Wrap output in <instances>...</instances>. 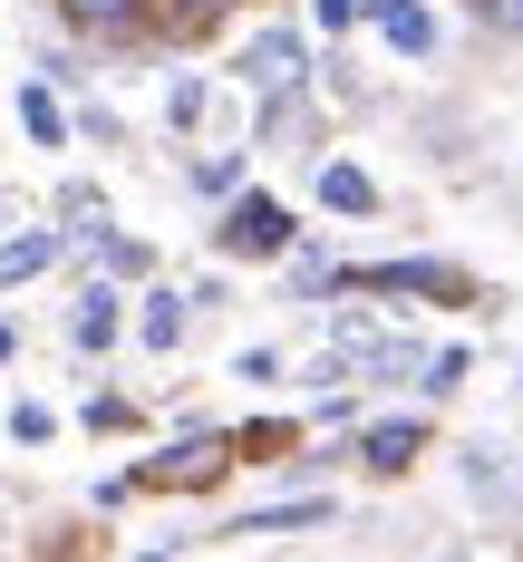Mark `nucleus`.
Masks as SVG:
<instances>
[{"label":"nucleus","mask_w":523,"mask_h":562,"mask_svg":"<svg viewBox=\"0 0 523 562\" xmlns=\"http://www.w3.org/2000/svg\"><path fill=\"white\" fill-rule=\"evenodd\" d=\"M232 475V427H184L174 447L126 465V495H214Z\"/></svg>","instance_id":"obj_1"},{"label":"nucleus","mask_w":523,"mask_h":562,"mask_svg":"<svg viewBox=\"0 0 523 562\" xmlns=\"http://www.w3.org/2000/svg\"><path fill=\"white\" fill-rule=\"evenodd\" d=\"M224 68H232V88H242L252 108H272V98H300V88H310L320 49H310V30H300V20H272V30H252Z\"/></svg>","instance_id":"obj_2"},{"label":"nucleus","mask_w":523,"mask_h":562,"mask_svg":"<svg viewBox=\"0 0 523 562\" xmlns=\"http://www.w3.org/2000/svg\"><path fill=\"white\" fill-rule=\"evenodd\" d=\"M300 243V204H282L272 184H242L232 204H214V252L224 262H291Z\"/></svg>","instance_id":"obj_3"},{"label":"nucleus","mask_w":523,"mask_h":562,"mask_svg":"<svg viewBox=\"0 0 523 562\" xmlns=\"http://www.w3.org/2000/svg\"><path fill=\"white\" fill-rule=\"evenodd\" d=\"M340 291H378V301H475V272L465 262H436V252H398V262H349Z\"/></svg>","instance_id":"obj_4"},{"label":"nucleus","mask_w":523,"mask_h":562,"mask_svg":"<svg viewBox=\"0 0 523 562\" xmlns=\"http://www.w3.org/2000/svg\"><path fill=\"white\" fill-rule=\"evenodd\" d=\"M427 456V417L417 407H388V417H359V437H349V465L368 475V485H398L407 465Z\"/></svg>","instance_id":"obj_5"},{"label":"nucleus","mask_w":523,"mask_h":562,"mask_svg":"<svg viewBox=\"0 0 523 562\" xmlns=\"http://www.w3.org/2000/svg\"><path fill=\"white\" fill-rule=\"evenodd\" d=\"M49 10H58V30L88 40V49H136L156 30V0H49Z\"/></svg>","instance_id":"obj_6"},{"label":"nucleus","mask_w":523,"mask_h":562,"mask_svg":"<svg viewBox=\"0 0 523 562\" xmlns=\"http://www.w3.org/2000/svg\"><path fill=\"white\" fill-rule=\"evenodd\" d=\"M116 339H126V291H116L107 272H88L68 291V349H78V359H107Z\"/></svg>","instance_id":"obj_7"},{"label":"nucleus","mask_w":523,"mask_h":562,"mask_svg":"<svg viewBox=\"0 0 523 562\" xmlns=\"http://www.w3.org/2000/svg\"><path fill=\"white\" fill-rule=\"evenodd\" d=\"M340 514V495H282V505H262V514H224V543H272V533H320Z\"/></svg>","instance_id":"obj_8"},{"label":"nucleus","mask_w":523,"mask_h":562,"mask_svg":"<svg viewBox=\"0 0 523 562\" xmlns=\"http://www.w3.org/2000/svg\"><path fill=\"white\" fill-rule=\"evenodd\" d=\"M310 204L359 224V214H378V175H368V166H349V156H320V166H310Z\"/></svg>","instance_id":"obj_9"},{"label":"nucleus","mask_w":523,"mask_h":562,"mask_svg":"<svg viewBox=\"0 0 523 562\" xmlns=\"http://www.w3.org/2000/svg\"><path fill=\"white\" fill-rule=\"evenodd\" d=\"M252 126H262L272 156H320V98H310V88H300V98H272V108H252Z\"/></svg>","instance_id":"obj_10"},{"label":"nucleus","mask_w":523,"mask_h":562,"mask_svg":"<svg viewBox=\"0 0 523 562\" xmlns=\"http://www.w3.org/2000/svg\"><path fill=\"white\" fill-rule=\"evenodd\" d=\"M368 30H378L388 58H436V10H427V0H378Z\"/></svg>","instance_id":"obj_11"},{"label":"nucleus","mask_w":523,"mask_h":562,"mask_svg":"<svg viewBox=\"0 0 523 562\" xmlns=\"http://www.w3.org/2000/svg\"><path fill=\"white\" fill-rule=\"evenodd\" d=\"M184 321H194V311H184V291H166V281H146V301L126 311V339H136L146 359H166L174 339H184Z\"/></svg>","instance_id":"obj_12"},{"label":"nucleus","mask_w":523,"mask_h":562,"mask_svg":"<svg viewBox=\"0 0 523 562\" xmlns=\"http://www.w3.org/2000/svg\"><path fill=\"white\" fill-rule=\"evenodd\" d=\"M282 272H291V291H300V301H340V272H349V262L330 252V243H310V233H300Z\"/></svg>","instance_id":"obj_13"},{"label":"nucleus","mask_w":523,"mask_h":562,"mask_svg":"<svg viewBox=\"0 0 523 562\" xmlns=\"http://www.w3.org/2000/svg\"><path fill=\"white\" fill-rule=\"evenodd\" d=\"M88 262H98V272L107 281H156V243H136V233H98V243H88Z\"/></svg>","instance_id":"obj_14"},{"label":"nucleus","mask_w":523,"mask_h":562,"mask_svg":"<svg viewBox=\"0 0 523 562\" xmlns=\"http://www.w3.org/2000/svg\"><path fill=\"white\" fill-rule=\"evenodd\" d=\"M232 10H242V0H156V30H166V40H204V30H224Z\"/></svg>","instance_id":"obj_15"},{"label":"nucleus","mask_w":523,"mask_h":562,"mask_svg":"<svg viewBox=\"0 0 523 562\" xmlns=\"http://www.w3.org/2000/svg\"><path fill=\"white\" fill-rule=\"evenodd\" d=\"M58 262V233H0V291L10 281H39Z\"/></svg>","instance_id":"obj_16"},{"label":"nucleus","mask_w":523,"mask_h":562,"mask_svg":"<svg viewBox=\"0 0 523 562\" xmlns=\"http://www.w3.org/2000/svg\"><path fill=\"white\" fill-rule=\"evenodd\" d=\"M204 116H214V78H204V68H184V78L166 88V126H174V136H194Z\"/></svg>","instance_id":"obj_17"},{"label":"nucleus","mask_w":523,"mask_h":562,"mask_svg":"<svg viewBox=\"0 0 523 562\" xmlns=\"http://www.w3.org/2000/svg\"><path fill=\"white\" fill-rule=\"evenodd\" d=\"M20 126H30V146H68V108H58V88H20Z\"/></svg>","instance_id":"obj_18"},{"label":"nucleus","mask_w":523,"mask_h":562,"mask_svg":"<svg viewBox=\"0 0 523 562\" xmlns=\"http://www.w3.org/2000/svg\"><path fill=\"white\" fill-rule=\"evenodd\" d=\"M184 184H194V194H204V204H232V194H242V156H184Z\"/></svg>","instance_id":"obj_19"},{"label":"nucleus","mask_w":523,"mask_h":562,"mask_svg":"<svg viewBox=\"0 0 523 562\" xmlns=\"http://www.w3.org/2000/svg\"><path fill=\"white\" fill-rule=\"evenodd\" d=\"M465 485L494 505V495H514V465H504V447H465Z\"/></svg>","instance_id":"obj_20"},{"label":"nucleus","mask_w":523,"mask_h":562,"mask_svg":"<svg viewBox=\"0 0 523 562\" xmlns=\"http://www.w3.org/2000/svg\"><path fill=\"white\" fill-rule=\"evenodd\" d=\"M465 369H475L465 349H427V379H417V389H427V397H456V389H465Z\"/></svg>","instance_id":"obj_21"},{"label":"nucleus","mask_w":523,"mask_h":562,"mask_svg":"<svg viewBox=\"0 0 523 562\" xmlns=\"http://www.w3.org/2000/svg\"><path fill=\"white\" fill-rule=\"evenodd\" d=\"M10 437H20V447H49V437H58V417L39 407V397H20V407H10Z\"/></svg>","instance_id":"obj_22"},{"label":"nucleus","mask_w":523,"mask_h":562,"mask_svg":"<svg viewBox=\"0 0 523 562\" xmlns=\"http://www.w3.org/2000/svg\"><path fill=\"white\" fill-rule=\"evenodd\" d=\"M359 20H368V10H359V0H310V30H320V40H349V30H359Z\"/></svg>","instance_id":"obj_23"},{"label":"nucleus","mask_w":523,"mask_h":562,"mask_svg":"<svg viewBox=\"0 0 523 562\" xmlns=\"http://www.w3.org/2000/svg\"><path fill=\"white\" fill-rule=\"evenodd\" d=\"M475 10V30H494V40H523V0H465Z\"/></svg>","instance_id":"obj_24"},{"label":"nucleus","mask_w":523,"mask_h":562,"mask_svg":"<svg viewBox=\"0 0 523 562\" xmlns=\"http://www.w3.org/2000/svg\"><path fill=\"white\" fill-rule=\"evenodd\" d=\"M232 379H242V389H282V349H242Z\"/></svg>","instance_id":"obj_25"},{"label":"nucleus","mask_w":523,"mask_h":562,"mask_svg":"<svg viewBox=\"0 0 523 562\" xmlns=\"http://www.w3.org/2000/svg\"><path fill=\"white\" fill-rule=\"evenodd\" d=\"M88 427H98V437H126V427H136V397H88Z\"/></svg>","instance_id":"obj_26"},{"label":"nucleus","mask_w":523,"mask_h":562,"mask_svg":"<svg viewBox=\"0 0 523 562\" xmlns=\"http://www.w3.org/2000/svg\"><path fill=\"white\" fill-rule=\"evenodd\" d=\"M10 349H20V330H10V321H0V369H10Z\"/></svg>","instance_id":"obj_27"},{"label":"nucleus","mask_w":523,"mask_h":562,"mask_svg":"<svg viewBox=\"0 0 523 562\" xmlns=\"http://www.w3.org/2000/svg\"><path fill=\"white\" fill-rule=\"evenodd\" d=\"M136 562H174V553H136Z\"/></svg>","instance_id":"obj_28"},{"label":"nucleus","mask_w":523,"mask_h":562,"mask_svg":"<svg viewBox=\"0 0 523 562\" xmlns=\"http://www.w3.org/2000/svg\"><path fill=\"white\" fill-rule=\"evenodd\" d=\"M446 562H475V553H446Z\"/></svg>","instance_id":"obj_29"},{"label":"nucleus","mask_w":523,"mask_h":562,"mask_svg":"<svg viewBox=\"0 0 523 562\" xmlns=\"http://www.w3.org/2000/svg\"><path fill=\"white\" fill-rule=\"evenodd\" d=\"M359 10H378V0H359Z\"/></svg>","instance_id":"obj_30"}]
</instances>
